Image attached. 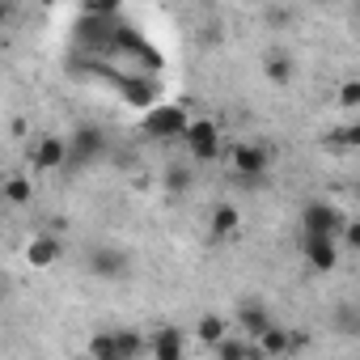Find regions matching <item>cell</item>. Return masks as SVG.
I'll list each match as a JSON object with an SVG mask.
<instances>
[{
  "instance_id": "83f0119b",
  "label": "cell",
  "mask_w": 360,
  "mask_h": 360,
  "mask_svg": "<svg viewBox=\"0 0 360 360\" xmlns=\"http://www.w3.org/2000/svg\"><path fill=\"white\" fill-rule=\"evenodd\" d=\"M322 5H339V0H322Z\"/></svg>"
},
{
  "instance_id": "d4e9b609",
  "label": "cell",
  "mask_w": 360,
  "mask_h": 360,
  "mask_svg": "<svg viewBox=\"0 0 360 360\" xmlns=\"http://www.w3.org/2000/svg\"><path fill=\"white\" fill-rule=\"evenodd\" d=\"M26 131H30V119L18 115V119H13V136H26Z\"/></svg>"
},
{
  "instance_id": "8fae6325",
  "label": "cell",
  "mask_w": 360,
  "mask_h": 360,
  "mask_svg": "<svg viewBox=\"0 0 360 360\" xmlns=\"http://www.w3.org/2000/svg\"><path fill=\"white\" fill-rule=\"evenodd\" d=\"M119 94H123L127 106L148 110V106L157 102V81H153V77H119Z\"/></svg>"
},
{
  "instance_id": "5b68a950",
  "label": "cell",
  "mask_w": 360,
  "mask_h": 360,
  "mask_svg": "<svg viewBox=\"0 0 360 360\" xmlns=\"http://www.w3.org/2000/svg\"><path fill=\"white\" fill-rule=\"evenodd\" d=\"M343 221H347V212L339 204H330V200H309L301 208V233H330V238H339Z\"/></svg>"
},
{
  "instance_id": "7402d4cb",
  "label": "cell",
  "mask_w": 360,
  "mask_h": 360,
  "mask_svg": "<svg viewBox=\"0 0 360 360\" xmlns=\"http://www.w3.org/2000/svg\"><path fill=\"white\" fill-rule=\"evenodd\" d=\"M335 98H339V106H343V110H356V106H360V81H356V77H347V81L339 85V94H335Z\"/></svg>"
},
{
  "instance_id": "ba28073f",
  "label": "cell",
  "mask_w": 360,
  "mask_h": 360,
  "mask_svg": "<svg viewBox=\"0 0 360 360\" xmlns=\"http://www.w3.org/2000/svg\"><path fill=\"white\" fill-rule=\"evenodd\" d=\"M22 259H26L34 271H47V267H56V263L64 259V242H60L56 233H34V238L26 242Z\"/></svg>"
},
{
  "instance_id": "9a60e30c",
  "label": "cell",
  "mask_w": 360,
  "mask_h": 360,
  "mask_svg": "<svg viewBox=\"0 0 360 360\" xmlns=\"http://www.w3.org/2000/svg\"><path fill=\"white\" fill-rule=\"evenodd\" d=\"M263 77L284 89V85H292V77H297V60H292L288 51H267V56H263Z\"/></svg>"
},
{
  "instance_id": "7a4b0ae2",
  "label": "cell",
  "mask_w": 360,
  "mask_h": 360,
  "mask_svg": "<svg viewBox=\"0 0 360 360\" xmlns=\"http://www.w3.org/2000/svg\"><path fill=\"white\" fill-rule=\"evenodd\" d=\"M225 153V161H229V169L242 178V183H263L267 178V169H271V148L267 144H259V140H242V144H229V148H221Z\"/></svg>"
},
{
  "instance_id": "4fadbf2b",
  "label": "cell",
  "mask_w": 360,
  "mask_h": 360,
  "mask_svg": "<svg viewBox=\"0 0 360 360\" xmlns=\"http://www.w3.org/2000/svg\"><path fill=\"white\" fill-rule=\"evenodd\" d=\"M34 200V183H30V178L26 174H5V178H0V204H5V208H26Z\"/></svg>"
},
{
  "instance_id": "5bb4252c",
  "label": "cell",
  "mask_w": 360,
  "mask_h": 360,
  "mask_svg": "<svg viewBox=\"0 0 360 360\" xmlns=\"http://www.w3.org/2000/svg\"><path fill=\"white\" fill-rule=\"evenodd\" d=\"M144 347H148L157 360H183V352H187V339L178 335L174 326H157V330H153V339H148Z\"/></svg>"
},
{
  "instance_id": "e0dca14e",
  "label": "cell",
  "mask_w": 360,
  "mask_h": 360,
  "mask_svg": "<svg viewBox=\"0 0 360 360\" xmlns=\"http://www.w3.org/2000/svg\"><path fill=\"white\" fill-rule=\"evenodd\" d=\"M191 183H195V169H191L187 161H174V165L165 169V178H161V191H165V195H187Z\"/></svg>"
},
{
  "instance_id": "44dd1931",
  "label": "cell",
  "mask_w": 360,
  "mask_h": 360,
  "mask_svg": "<svg viewBox=\"0 0 360 360\" xmlns=\"http://www.w3.org/2000/svg\"><path fill=\"white\" fill-rule=\"evenodd\" d=\"M89 356H98V360H119V352H115V330L94 335V339H89Z\"/></svg>"
},
{
  "instance_id": "9c48e42d",
  "label": "cell",
  "mask_w": 360,
  "mask_h": 360,
  "mask_svg": "<svg viewBox=\"0 0 360 360\" xmlns=\"http://www.w3.org/2000/svg\"><path fill=\"white\" fill-rule=\"evenodd\" d=\"M127 271H131V263H127V255L115 250V246H98V250L89 255V276H98V280H123Z\"/></svg>"
},
{
  "instance_id": "603a6c76",
  "label": "cell",
  "mask_w": 360,
  "mask_h": 360,
  "mask_svg": "<svg viewBox=\"0 0 360 360\" xmlns=\"http://www.w3.org/2000/svg\"><path fill=\"white\" fill-rule=\"evenodd\" d=\"M356 326H360V318H356V309H352V305H347V309H339V330H343V335H352Z\"/></svg>"
},
{
  "instance_id": "ac0fdd59",
  "label": "cell",
  "mask_w": 360,
  "mask_h": 360,
  "mask_svg": "<svg viewBox=\"0 0 360 360\" xmlns=\"http://www.w3.org/2000/svg\"><path fill=\"white\" fill-rule=\"evenodd\" d=\"M212 352L221 356V360H242V356H259L255 352V339H242V335H233V330H225L217 343H212Z\"/></svg>"
},
{
  "instance_id": "30bf717a",
  "label": "cell",
  "mask_w": 360,
  "mask_h": 360,
  "mask_svg": "<svg viewBox=\"0 0 360 360\" xmlns=\"http://www.w3.org/2000/svg\"><path fill=\"white\" fill-rule=\"evenodd\" d=\"M301 343L284 330V326H276V322H267L259 335H255V352L259 356H288V352H297Z\"/></svg>"
},
{
  "instance_id": "cb8c5ba5",
  "label": "cell",
  "mask_w": 360,
  "mask_h": 360,
  "mask_svg": "<svg viewBox=\"0 0 360 360\" xmlns=\"http://www.w3.org/2000/svg\"><path fill=\"white\" fill-rule=\"evenodd\" d=\"M13 22V5H9V0H0V26H9Z\"/></svg>"
},
{
  "instance_id": "3957f363",
  "label": "cell",
  "mask_w": 360,
  "mask_h": 360,
  "mask_svg": "<svg viewBox=\"0 0 360 360\" xmlns=\"http://www.w3.org/2000/svg\"><path fill=\"white\" fill-rule=\"evenodd\" d=\"M68 140V161H64V169H85V165H94V161H102L106 157V131L98 127V123H81L72 136H64Z\"/></svg>"
},
{
  "instance_id": "6da1fadb",
  "label": "cell",
  "mask_w": 360,
  "mask_h": 360,
  "mask_svg": "<svg viewBox=\"0 0 360 360\" xmlns=\"http://www.w3.org/2000/svg\"><path fill=\"white\" fill-rule=\"evenodd\" d=\"M183 144H187V157L195 161V165H212L217 157H221V148H225V140H221V127H217V119H208V115H187V123H183Z\"/></svg>"
},
{
  "instance_id": "277c9868",
  "label": "cell",
  "mask_w": 360,
  "mask_h": 360,
  "mask_svg": "<svg viewBox=\"0 0 360 360\" xmlns=\"http://www.w3.org/2000/svg\"><path fill=\"white\" fill-rule=\"evenodd\" d=\"M140 115H144V136H153V140H174L178 131H183V123H187V110L178 102H153Z\"/></svg>"
},
{
  "instance_id": "f1b7e54d",
  "label": "cell",
  "mask_w": 360,
  "mask_h": 360,
  "mask_svg": "<svg viewBox=\"0 0 360 360\" xmlns=\"http://www.w3.org/2000/svg\"><path fill=\"white\" fill-rule=\"evenodd\" d=\"M0 217H5V204H0Z\"/></svg>"
},
{
  "instance_id": "7c38bea8",
  "label": "cell",
  "mask_w": 360,
  "mask_h": 360,
  "mask_svg": "<svg viewBox=\"0 0 360 360\" xmlns=\"http://www.w3.org/2000/svg\"><path fill=\"white\" fill-rule=\"evenodd\" d=\"M229 322H233V330H242L246 339H255V335L271 322V314H267V305H263V301H255V297H250V301H242V305H238V314H233Z\"/></svg>"
},
{
  "instance_id": "52a82bcc",
  "label": "cell",
  "mask_w": 360,
  "mask_h": 360,
  "mask_svg": "<svg viewBox=\"0 0 360 360\" xmlns=\"http://www.w3.org/2000/svg\"><path fill=\"white\" fill-rule=\"evenodd\" d=\"M26 161H30V169H39V174H51V169H64V161H68V140L64 136H39L34 144H30V153H26Z\"/></svg>"
},
{
  "instance_id": "484cf974",
  "label": "cell",
  "mask_w": 360,
  "mask_h": 360,
  "mask_svg": "<svg viewBox=\"0 0 360 360\" xmlns=\"http://www.w3.org/2000/svg\"><path fill=\"white\" fill-rule=\"evenodd\" d=\"M39 5H43V9H51V5H56V0H39Z\"/></svg>"
},
{
  "instance_id": "2e32d148",
  "label": "cell",
  "mask_w": 360,
  "mask_h": 360,
  "mask_svg": "<svg viewBox=\"0 0 360 360\" xmlns=\"http://www.w3.org/2000/svg\"><path fill=\"white\" fill-rule=\"evenodd\" d=\"M238 225H242L238 204H217V208L208 212V229H212V238H229V233H238Z\"/></svg>"
},
{
  "instance_id": "4316f807",
  "label": "cell",
  "mask_w": 360,
  "mask_h": 360,
  "mask_svg": "<svg viewBox=\"0 0 360 360\" xmlns=\"http://www.w3.org/2000/svg\"><path fill=\"white\" fill-rule=\"evenodd\" d=\"M0 292H5V276H0Z\"/></svg>"
},
{
  "instance_id": "ffe728a7",
  "label": "cell",
  "mask_w": 360,
  "mask_h": 360,
  "mask_svg": "<svg viewBox=\"0 0 360 360\" xmlns=\"http://www.w3.org/2000/svg\"><path fill=\"white\" fill-rule=\"evenodd\" d=\"M115 352H119V360H136L144 352V339L136 330H115Z\"/></svg>"
},
{
  "instance_id": "8992f818",
  "label": "cell",
  "mask_w": 360,
  "mask_h": 360,
  "mask_svg": "<svg viewBox=\"0 0 360 360\" xmlns=\"http://www.w3.org/2000/svg\"><path fill=\"white\" fill-rule=\"evenodd\" d=\"M301 255H305V263H309V271H335L339 263H343V250H339V238H330V233H305V242H301Z\"/></svg>"
},
{
  "instance_id": "d6986e66",
  "label": "cell",
  "mask_w": 360,
  "mask_h": 360,
  "mask_svg": "<svg viewBox=\"0 0 360 360\" xmlns=\"http://www.w3.org/2000/svg\"><path fill=\"white\" fill-rule=\"evenodd\" d=\"M225 330H233V322H229L225 314H204V318L195 322V339H200L204 347H212V343H217Z\"/></svg>"
}]
</instances>
